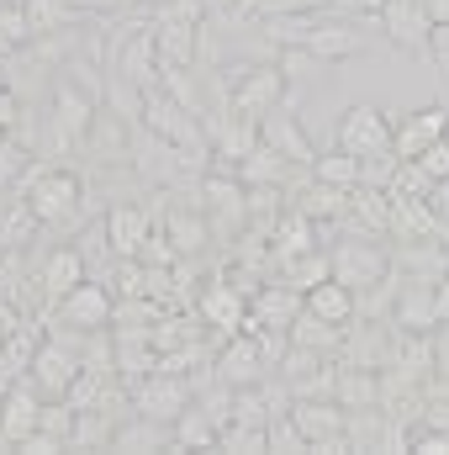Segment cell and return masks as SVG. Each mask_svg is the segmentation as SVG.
Listing matches in <instances>:
<instances>
[{
    "label": "cell",
    "mask_w": 449,
    "mask_h": 455,
    "mask_svg": "<svg viewBox=\"0 0 449 455\" xmlns=\"http://www.w3.org/2000/svg\"><path fill=\"white\" fill-rule=\"evenodd\" d=\"M302 48H312L328 69H338V64H349V59H359L365 53V32L349 21V16H318V27L307 32V43Z\"/></svg>",
    "instance_id": "obj_17"
},
{
    "label": "cell",
    "mask_w": 449,
    "mask_h": 455,
    "mask_svg": "<svg viewBox=\"0 0 449 455\" xmlns=\"http://www.w3.org/2000/svg\"><path fill=\"white\" fill-rule=\"evenodd\" d=\"M0 344H5V339H0Z\"/></svg>",
    "instance_id": "obj_44"
},
{
    "label": "cell",
    "mask_w": 449,
    "mask_h": 455,
    "mask_svg": "<svg viewBox=\"0 0 449 455\" xmlns=\"http://www.w3.org/2000/svg\"><path fill=\"white\" fill-rule=\"evenodd\" d=\"M270 451L275 455H307V435L296 429L291 413H275V419H270Z\"/></svg>",
    "instance_id": "obj_32"
},
{
    "label": "cell",
    "mask_w": 449,
    "mask_h": 455,
    "mask_svg": "<svg viewBox=\"0 0 449 455\" xmlns=\"http://www.w3.org/2000/svg\"><path fill=\"white\" fill-rule=\"evenodd\" d=\"M0 143H5V132H0Z\"/></svg>",
    "instance_id": "obj_43"
},
{
    "label": "cell",
    "mask_w": 449,
    "mask_h": 455,
    "mask_svg": "<svg viewBox=\"0 0 449 455\" xmlns=\"http://www.w3.org/2000/svg\"><path fill=\"white\" fill-rule=\"evenodd\" d=\"M112 408L106 403H96V408H80V419H75V451H112Z\"/></svg>",
    "instance_id": "obj_29"
},
{
    "label": "cell",
    "mask_w": 449,
    "mask_h": 455,
    "mask_svg": "<svg viewBox=\"0 0 449 455\" xmlns=\"http://www.w3.org/2000/svg\"><path fill=\"white\" fill-rule=\"evenodd\" d=\"M259 138L275 148V154H286L296 170H312L318 164V148H312V138H307V127L296 122V112H291V101H280L270 116H259Z\"/></svg>",
    "instance_id": "obj_15"
},
{
    "label": "cell",
    "mask_w": 449,
    "mask_h": 455,
    "mask_svg": "<svg viewBox=\"0 0 449 455\" xmlns=\"http://www.w3.org/2000/svg\"><path fill=\"white\" fill-rule=\"evenodd\" d=\"M328 259H334V281L354 286V291H370L375 281H386V275L397 270V254H391L381 238H370V233L338 238L334 249H328Z\"/></svg>",
    "instance_id": "obj_3"
},
{
    "label": "cell",
    "mask_w": 449,
    "mask_h": 455,
    "mask_svg": "<svg viewBox=\"0 0 449 455\" xmlns=\"http://www.w3.org/2000/svg\"><path fill=\"white\" fill-rule=\"evenodd\" d=\"M280 101H286V75H280V64H238V69L227 75V107L238 116L259 122V116L275 112Z\"/></svg>",
    "instance_id": "obj_5"
},
{
    "label": "cell",
    "mask_w": 449,
    "mask_h": 455,
    "mask_svg": "<svg viewBox=\"0 0 449 455\" xmlns=\"http://www.w3.org/2000/svg\"><path fill=\"white\" fill-rule=\"evenodd\" d=\"M286 286H296V291H312L318 281H328L334 275V259H328V249L318 243V249H307V254H296V259H286L280 270H275Z\"/></svg>",
    "instance_id": "obj_26"
},
{
    "label": "cell",
    "mask_w": 449,
    "mask_h": 455,
    "mask_svg": "<svg viewBox=\"0 0 449 455\" xmlns=\"http://www.w3.org/2000/svg\"><path fill=\"white\" fill-rule=\"evenodd\" d=\"M21 122H27V96L0 85V132H21Z\"/></svg>",
    "instance_id": "obj_35"
},
{
    "label": "cell",
    "mask_w": 449,
    "mask_h": 455,
    "mask_svg": "<svg viewBox=\"0 0 449 455\" xmlns=\"http://www.w3.org/2000/svg\"><path fill=\"white\" fill-rule=\"evenodd\" d=\"M43 387L32 376H16L5 392H0V451H16V440H27L37 424H43Z\"/></svg>",
    "instance_id": "obj_9"
},
{
    "label": "cell",
    "mask_w": 449,
    "mask_h": 455,
    "mask_svg": "<svg viewBox=\"0 0 449 455\" xmlns=\"http://www.w3.org/2000/svg\"><path fill=\"white\" fill-rule=\"evenodd\" d=\"M101 218H106V238H112L116 254H122V259H138L143 243H148V233H154V212H148L143 202H116Z\"/></svg>",
    "instance_id": "obj_20"
},
{
    "label": "cell",
    "mask_w": 449,
    "mask_h": 455,
    "mask_svg": "<svg viewBox=\"0 0 449 455\" xmlns=\"http://www.w3.org/2000/svg\"><path fill=\"white\" fill-rule=\"evenodd\" d=\"M312 175H318V180H328V186H338V191H354V186H359V154H343V148L318 154Z\"/></svg>",
    "instance_id": "obj_31"
},
{
    "label": "cell",
    "mask_w": 449,
    "mask_h": 455,
    "mask_svg": "<svg viewBox=\"0 0 449 455\" xmlns=\"http://www.w3.org/2000/svg\"><path fill=\"white\" fill-rule=\"evenodd\" d=\"M423 11H429L434 27H449V0H423Z\"/></svg>",
    "instance_id": "obj_41"
},
{
    "label": "cell",
    "mask_w": 449,
    "mask_h": 455,
    "mask_svg": "<svg viewBox=\"0 0 449 455\" xmlns=\"http://www.w3.org/2000/svg\"><path fill=\"white\" fill-rule=\"evenodd\" d=\"M101 112V101L85 91V85H75L69 75H59L53 80V91H48V112H43V159H59V154H80V143H85V132H91V122Z\"/></svg>",
    "instance_id": "obj_2"
},
{
    "label": "cell",
    "mask_w": 449,
    "mask_h": 455,
    "mask_svg": "<svg viewBox=\"0 0 449 455\" xmlns=\"http://www.w3.org/2000/svg\"><path fill=\"white\" fill-rule=\"evenodd\" d=\"M286 11H312V0H243V21H264V16H286ZM232 16V21H238Z\"/></svg>",
    "instance_id": "obj_34"
},
{
    "label": "cell",
    "mask_w": 449,
    "mask_h": 455,
    "mask_svg": "<svg viewBox=\"0 0 449 455\" xmlns=\"http://www.w3.org/2000/svg\"><path fill=\"white\" fill-rule=\"evenodd\" d=\"M127 392H132V408L148 413V419H159V424H175V419L196 403V397H191V381H185L180 371H164V365L148 371L143 381H132Z\"/></svg>",
    "instance_id": "obj_7"
},
{
    "label": "cell",
    "mask_w": 449,
    "mask_h": 455,
    "mask_svg": "<svg viewBox=\"0 0 449 455\" xmlns=\"http://www.w3.org/2000/svg\"><path fill=\"white\" fill-rule=\"evenodd\" d=\"M375 21L386 27V37H391L402 53H418V59H429V37H434V21H429L423 0H381Z\"/></svg>",
    "instance_id": "obj_11"
},
{
    "label": "cell",
    "mask_w": 449,
    "mask_h": 455,
    "mask_svg": "<svg viewBox=\"0 0 449 455\" xmlns=\"http://www.w3.org/2000/svg\"><path fill=\"white\" fill-rule=\"evenodd\" d=\"M217 451L264 455V451H270V424H254V419H227L223 429H217Z\"/></svg>",
    "instance_id": "obj_28"
},
{
    "label": "cell",
    "mask_w": 449,
    "mask_h": 455,
    "mask_svg": "<svg viewBox=\"0 0 449 455\" xmlns=\"http://www.w3.org/2000/svg\"><path fill=\"white\" fill-rule=\"evenodd\" d=\"M264 376H270V360H264L259 339L238 329V339L217 349V371H212V381H223V387H254V381H264Z\"/></svg>",
    "instance_id": "obj_18"
},
{
    "label": "cell",
    "mask_w": 449,
    "mask_h": 455,
    "mask_svg": "<svg viewBox=\"0 0 449 455\" xmlns=\"http://www.w3.org/2000/svg\"><path fill=\"white\" fill-rule=\"evenodd\" d=\"M343 207H349V191H338V186H328V180L307 175V191H302L296 212H307L312 223H318V218H323V223H338V218H343Z\"/></svg>",
    "instance_id": "obj_27"
},
{
    "label": "cell",
    "mask_w": 449,
    "mask_h": 455,
    "mask_svg": "<svg viewBox=\"0 0 449 455\" xmlns=\"http://www.w3.org/2000/svg\"><path fill=\"white\" fill-rule=\"evenodd\" d=\"M16 196H27L32 218L43 228H69L75 233V228L91 218L85 212V175L69 170V164H53V159L27 164L21 180H16Z\"/></svg>",
    "instance_id": "obj_1"
},
{
    "label": "cell",
    "mask_w": 449,
    "mask_h": 455,
    "mask_svg": "<svg viewBox=\"0 0 449 455\" xmlns=\"http://www.w3.org/2000/svg\"><path fill=\"white\" fill-rule=\"evenodd\" d=\"M16 451L21 455H59V451H69V445L59 435H48V429H32L27 440H16Z\"/></svg>",
    "instance_id": "obj_37"
},
{
    "label": "cell",
    "mask_w": 449,
    "mask_h": 455,
    "mask_svg": "<svg viewBox=\"0 0 449 455\" xmlns=\"http://www.w3.org/2000/svg\"><path fill=\"white\" fill-rule=\"evenodd\" d=\"M80 371H85V355L48 334V339L37 344V360H32V371H27V376L43 387V397H64V392L75 387V376H80Z\"/></svg>",
    "instance_id": "obj_13"
},
{
    "label": "cell",
    "mask_w": 449,
    "mask_h": 455,
    "mask_svg": "<svg viewBox=\"0 0 449 455\" xmlns=\"http://www.w3.org/2000/svg\"><path fill=\"white\" fill-rule=\"evenodd\" d=\"M286 339L302 344V349H318V355H323V349H338V344H343V329H338V323H323V318H312V313L302 307V318L286 329Z\"/></svg>",
    "instance_id": "obj_30"
},
{
    "label": "cell",
    "mask_w": 449,
    "mask_h": 455,
    "mask_svg": "<svg viewBox=\"0 0 449 455\" xmlns=\"http://www.w3.org/2000/svg\"><path fill=\"white\" fill-rule=\"evenodd\" d=\"M180 451H217V419H212L201 403H191V408L175 419V455Z\"/></svg>",
    "instance_id": "obj_24"
},
{
    "label": "cell",
    "mask_w": 449,
    "mask_h": 455,
    "mask_svg": "<svg viewBox=\"0 0 449 455\" xmlns=\"http://www.w3.org/2000/svg\"><path fill=\"white\" fill-rule=\"evenodd\" d=\"M48 318H59V323H69V329H80V334H101V329H112L116 323V291L106 281H80Z\"/></svg>",
    "instance_id": "obj_8"
},
{
    "label": "cell",
    "mask_w": 449,
    "mask_h": 455,
    "mask_svg": "<svg viewBox=\"0 0 449 455\" xmlns=\"http://www.w3.org/2000/svg\"><path fill=\"white\" fill-rule=\"evenodd\" d=\"M21 16H27L32 37H59V32H75V21L85 11L75 0H21Z\"/></svg>",
    "instance_id": "obj_23"
},
{
    "label": "cell",
    "mask_w": 449,
    "mask_h": 455,
    "mask_svg": "<svg viewBox=\"0 0 449 455\" xmlns=\"http://www.w3.org/2000/svg\"><path fill=\"white\" fill-rule=\"evenodd\" d=\"M85 275H91V270H85V254H80V243H53V249L43 254V265H37V275H32V281H37V297H43V307L53 313V307H59V302H64V297H69V291L85 281Z\"/></svg>",
    "instance_id": "obj_10"
},
{
    "label": "cell",
    "mask_w": 449,
    "mask_h": 455,
    "mask_svg": "<svg viewBox=\"0 0 449 455\" xmlns=\"http://www.w3.org/2000/svg\"><path fill=\"white\" fill-rule=\"evenodd\" d=\"M429 64H434L439 80H449V27H434V37H429Z\"/></svg>",
    "instance_id": "obj_38"
},
{
    "label": "cell",
    "mask_w": 449,
    "mask_h": 455,
    "mask_svg": "<svg viewBox=\"0 0 449 455\" xmlns=\"http://www.w3.org/2000/svg\"><path fill=\"white\" fill-rule=\"evenodd\" d=\"M302 307L312 313V318H323V323H338V329H349L354 323V313H359V297H354V286H343V281H318L312 291H302Z\"/></svg>",
    "instance_id": "obj_22"
},
{
    "label": "cell",
    "mask_w": 449,
    "mask_h": 455,
    "mask_svg": "<svg viewBox=\"0 0 449 455\" xmlns=\"http://www.w3.org/2000/svg\"><path fill=\"white\" fill-rule=\"evenodd\" d=\"M423 202H429V207H434V218H439V228L449 223V180H434V186H429V196H423Z\"/></svg>",
    "instance_id": "obj_39"
},
{
    "label": "cell",
    "mask_w": 449,
    "mask_h": 455,
    "mask_svg": "<svg viewBox=\"0 0 449 455\" xmlns=\"http://www.w3.org/2000/svg\"><path fill=\"white\" fill-rule=\"evenodd\" d=\"M338 148L343 154H391V122L381 107H370V101H359V107H349V112L338 116Z\"/></svg>",
    "instance_id": "obj_12"
},
{
    "label": "cell",
    "mask_w": 449,
    "mask_h": 455,
    "mask_svg": "<svg viewBox=\"0 0 449 455\" xmlns=\"http://www.w3.org/2000/svg\"><path fill=\"white\" fill-rule=\"evenodd\" d=\"M418 164L429 170V180H449V138H439V143H429V148L418 154Z\"/></svg>",
    "instance_id": "obj_36"
},
{
    "label": "cell",
    "mask_w": 449,
    "mask_h": 455,
    "mask_svg": "<svg viewBox=\"0 0 449 455\" xmlns=\"http://www.w3.org/2000/svg\"><path fill=\"white\" fill-rule=\"evenodd\" d=\"M132 138H138V122H127L122 112L101 107L96 122H91V132H85V143H80V154L96 170H132Z\"/></svg>",
    "instance_id": "obj_6"
},
{
    "label": "cell",
    "mask_w": 449,
    "mask_h": 455,
    "mask_svg": "<svg viewBox=\"0 0 449 455\" xmlns=\"http://www.w3.org/2000/svg\"><path fill=\"white\" fill-rule=\"evenodd\" d=\"M391 323H397L402 334H439L445 323H439V307H434V281L407 275V281H402V291H397Z\"/></svg>",
    "instance_id": "obj_19"
},
{
    "label": "cell",
    "mask_w": 449,
    "mask_h": 455,
    "mask_svg": "<svg viewBox=\"0 0 449 455\" xmlns=\"http://www.w3.org/2000/svg\"><path fill=\"white\" fill-rule=\"evenodd\" d=\"M143 127L159 132V138H169V143H180V148H191V154H212L207 122L191 112V107H180L164 85H148L143 91Z\"/></svg>",
    "instance_id": "obj_4"
},
{
    "label": "cell",
    "mask_w": 449,
    "mask_h": 455,
    "mask_svg": "<svg viewBox=\"0 0 449 455\" xmlns=\"http://www.w3.org/2000/svg\"><path fill=\"white\" fill-rule=\"evenodd\" d=\"M75 5H80V11H85V16H96V11H106V5H112V0H75Z\"/></svg>",
    "instance_id": "obj_42"
},
{
    "label": "cell",
    "mask_w": 449,
    "mask_h": 455,
    "mask_svg": "<svg viewBox=\"0 0 449 455\" xmlns=\"http://www.w3.org/2000/svg\"><path fill=\"white\" fill-rule=\"evenodd\" d=\"M159 228H164V238L175 243L180 259L207 254V243L217 238V233H212V218H207V207H201V196H196V202H175V207L159 218Z\"/></svg>",
    "instance_id": "obj_14"
},
{
    "label": "cell",
    "mask_w": 449,
    "mask_h": 455,
    "mask_svg": "<svg viewBox=\"0 0 449 455\" xmlns=\"http://www.w3.org/2000/svg\"><path fill=\"white\" fill-rule=\"evenodd\" d=\"M439 138H449V107L445 101L402 116V122L391 127V154H397V159H418V154H423L429 143H439Z\"/></svg>",
    "instance_id": "obj_16"
},
{
    "label": "cell",
    "mask_w": 449,
    "mask_h": 455,
    "mask_svg": "<svg viewBox=\"0 0 449 455\" xmlns=\"http://www.w3.org/2000/svg\"><path fill=\"white\" fill-rule=\"evenodd\" d=\"M37 329L32 323H21L16 334H5V344H0V387H11L16 376H27L32 371V360H37Z\"/></svg>",
    "instance_id": "obj_25"
},
{
    "label": "cell",
    "mask_w": 449,
    "mask_h": 455,
    "mask_svg": "<svg viewBox=\"0 0 449 455\" xmlns=\"http://www.w3.org/2000/svg\"><path fill=\"white\" fill-rule=\"evenodd\" d=\"M112 451L122 455H175V424H159V419H148V413H138V419H127V424H116L112 435Z\"/></svg>",
    "instance_id": "obj_21"
},
{
    "label": "cell",
    "mask_w": 449,
    "mask_h": 455,
    "mask_svg": "<svg viewBox=\"0 0 449 455\" xmlns=\"http://www.w3.org/2000/svg\"><path fill=\"white\" fill-rule=\"evenodd\" d=\"M201 11H207L212 21H232V16L243 11V0H201Z\"/></svg>",
    "instance_id": "obj_40"
},
{
    "label": "cell",
    "mask_w": 449,
    "mask_h": 455,
    "mask_svg": "<svg viewBox=\"0 0 449 455\" xmlns=\"http://www.w3.org/2000/svg\"><path fill=\"white\" fill-rule=\"evenodd\" d=\"M397 154H365L359 159V186H370V191H386L391 186V175H397Z\"/></svg>",
    "instance_id": "obj_33"
}]
</instances>
